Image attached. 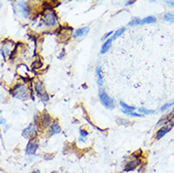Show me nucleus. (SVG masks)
I'll return each instance as SVG.
<instances>
[{"label": "nucleus", "instance_id": "nucleus-20", "mask_svg": "<svg viewBox=\"0 0 174 173\" xmlns=\"http://www.w3.org/2000/svg\"><path fill=\"white\" fill-rule=\"evenodd\" d=\"M121 112H122V113H124L125 114L131 115V116H134V117H142V116H144V114H136V113H134V112H128V111H125L124 109H122Z\"/></svg>", "mask_w": 174, "mask_h": 173}, {"label": "nucleus", "instance_id": "nucleus-30", "mask_svg": "<svg viewBox=\"0 0 174 173\" xmlns=\"http://www.w3.org/2000/svg\"><path fill=\"white\" fill-rule=\"evenodd\" d=\"M166 4L170 5V6H173L174 7V1H166Z\"/></svg>", "mask_w": 174, "mask_h": 173}, {"label": "nucleus", "instance_id": "nucleus-23", "mask_svg": "<svg viewBox=\"0 0 174 173\" xmlns=\"http://www.w3.org/2000/svg\"><path fill=\"white\" fill-rule=\"evenodd\" d=\"M120 105H121V107L123 108V109H125V111H128V112H134V111L135 110V108H134V107H132V106H129L128 104L124 103L123 101H120Z\"/></svg>", "mask_w": 174, "mask_h": 173}, {"label": "nucleus", "instance_id": "nucleus-5", "mask_svg": "<svg viewBox=\"0 0 174 173\" xmlns=\"http://www.w3.org/2000/svg\"><path fill=\"white\" fill-rule=\"evenodd\" d=\"M73 29L70 27H60L58 30H56V34H58L61 41H66L70 38L72 35Z\"/></svg>", "mask_w": 174, "mask_h": 173}, {"label": "nucleus", "instance_id": "nucleus-29", "mask_svg": "<svg viewBox=\"0 0 174 173\" xmlns=\"http://www.w3.org/2000/svg\"><path fill=\"white\" fill-rule=\"evenodd\" d=\"M54 157V155L53 154H51V155H45V159L46 160H51Z\"/></svg>", "mask_w": 174, "mask_h": 173}, {"label": "nucleus", "instance_id": "nucleus-22", "mask_svg": "<svg viewBox=\"0 0 174 173\" xmlns=\"http://www.w3.org/2000/svg\"><path fill=\"white\" fill-rule=\"evenodd\" d=\"M164 18H165L166 21L174 23V13H172V12H168V13H166L165 16H164Z\"/></svg>", "mask_w": 174, "mask_h": 173}, {"label": "nucleus", "instance_id": "nucleus-7", "mask_svg": "<svg viewBox=\"0 0 174 173\" xmlns=\"http://www.w3.org/2000/svg\"><path fill=\"white\" fill-rule=\"evenodd\" d=\"M140 165H141V159L134 157V159H131V160H129L127 163H126V165L124 166L123 170L126 171V172L132 171V170H134L136 168H138Z\"/></svg>", "mask_w": 174, "mask_h": 173}, {"label": "nucleus", "instance_id": "nucleus-28", "mask_svg": "<svg viewBox=\"0 0 174 173\" xmlns=\"http://www.w3.org/2000/svg\"><path fill=\"white\" fill-rule=\"evenodd\" d=\"M113 33H114V32H113V31H110V32H108L107 34H105V35H104L103 37H102V40L108 39V37H109V36H111V35L113 34Z\"/></svg>", "mask_w": 174, "mask_h": 173}, {"label": "nucleus", "instance_id": "nucleus-17", "mask_svg": "<svg viewBox=\"0 0 174 173\" xmlns=\"http://www.w3.org/2000/svg\"><path fill=\"white\" fill-rule=\"evenodd\" d=\"M96 74H97V77H98V84L101 87L102 84H103V79H102V71H101V67L100 66L97 67Z\"/></svg>", "mask_w": 174, "mask_h": 173}, {"label": "nucleus", "instance_id": "nucleus-32", "mask_svg": "<svg viewBox=\"0 0 174 173\" xmlns=\"http://www.w3.org/2000/svg\"><path fill=\"white\" fill-rule=\"evenodd\" d=\"M134 1H129V2H127V4H126V5H127V6H129V5H132V4H134Z\"/></svg>", "mask_w": 174, "mask_h": 173}, {"label": "nucleus", "instance_id": "nucleus-33", "mask_svg": "<svg viewBox=\"0 0 174 173\" xmlns=\"http://www.w3.org/2000/svg\"><path fill=\"white\" fill-rule=\"evenodd\" d=\"M0 123H1V124H3V123H5V120H4V119H3V118H2V119H1V120H0Z\"/></svg>", "mask_w": 174, "mask_h": 173}, {"label": "nucleus", "instance_id": "nucleus-19", "mask_svg": "<svg viewBox=\"0 0 174 173\" xmlns=\"http://www.w3.org/2000/svg\"><path fill=\"white\" fill-rule=\"evenodd\" d=\"M42 66H43V63H42V61H41L40 59L35 60V61L33 62V63H32V68L35 69V70L40 69Z\"/></svg>", "mask_w": 174, "mask_h": 173}, {"label": "nucleus", "instance_id": "nucleus-34", "mask_svg": "<svg viewBox=\"0 0 174 173\" xmlns=\"http://www.w3.org/2000/svg\"><path fill=\"white\" fill-rule=\"evenodd\" d=\"M50 173H58V171L57 170H53V171H51Z\"/></svg>", "mask_w": 174, "mask_h": 173}, {"label": "nucleus", "instance_id": "nucleus-35", "mask_svg": "<svg viewBox=\"0 0 174 173\" xmlns=\"http://www.w3.org/2000/svg\"><path fill=\"white\" fill-rule=\"evenodd\" d=\"M66 173H70V172H66Z\"/></svg>", "mask_w": 174, "mask_h": 173}, {"label": "nucleus", "instance_id": "nucleus-31", "mask_svg": "<svg viewBox=\"0 0 174 173\" xmlns=\"http://www.w3.org/2000/svg\"><path fill=\"white\" fill-rule=\"evenodd\" d=\"M30 173H41V171L39 170V169H34L33 171H31Z\"/></svg>", "mask_w": 174, "mask_h": 173}, {"label": "nucleus", "instance_id": "nucleus-1", "mask_svg": "<svg viewBox=\"0 0 174 173\" xmlns=\"http://www.w3.org/2000/svg\"><path fill=\"white\" fill-rule=\"evenodd\" d=\"M41 20H42L44 25L47 28H53L57 24V13L54 11V9L44 10L43 12L41 13Z\"/></svg>", "mask_w": 174, "mask_h": 173}, {"label": "nucleus", "instance_id": "nucleus-11", "mask_svg": "<svg viewBox=\"0 0 174 173\" xmlns=\"http://www.w3.org/2000/svg\"><path fill=\"white\" fill-rule=\"evenodd\" d=\"M33 87H34V90H35V93L38 95L40 97H43L47 94L45 87H44V84L41 80H36L35 82H34Z\"/></svg>", "mask_w": 174, "mask_h": 173}, {"label": "nucleus", "instance_id": "nucleus-2", "mask_svg": "<svg viewBox=\"0 0 174 173\" xmlns=\"http://www.w3.org/2000/svg\"><path fill=\"white\" fill-rule=\"evenodd\" d=\"M11 95L18 99H24L29 96L28 86L24 83H17L11 89Z\"/></svg>", "mask_w": 174, "mask_h": 173}, {"label": "nucleus", "instance_id": "nucleus-10", "mask_svg": "<svg viewBox=\"0 0 174 173\" xmlns=\"http://www.w3.org/2000/svg\"><path fill=\"white\" fill-rule=\"evenodd\" d=\"M14 44H13L12 41L11 40H5L3 42V47H2V54L3 56H7V55H11V53L12 52V50L14 49Z\"/></svg>", "mask_w": 174, "mask_h": 173}, {"label": "nucleus", "instance_id": "nucleus-4", "mask_svg": "<svg viewBox=\"0 0 174 173\" xmlns=\"http://www.w3.org/2000/svg\"><path fill=\"white\" fill-rule=\"evenodd\" d=\"M37 134H38V125L35 123L29 124L26 129H24L22 133V135L27 139L35 138Z\"/></svg>", "mask_w": 174, "mask_h": 173}, {"label": "nucleus", "instance_id": "nucleus-26", "mask_svg": "<svg viewBox=\"0 0 174 173\" xmlns=\"http://www.w3.org/2000/svg\"><path fill=\"white\" fill-rule=\"evenodd\" d=\"M172 105H174V99H173L172 102L166 103V104L164 105V106H162V107H161V111L163 112V111H165V110H166V109H169V107H171Z\"/></svg>", "mask_w": 174, "mask_h": 173}, {"label": "nucleus", "instance_id": "nucleus-15", "mask_svg": "<svg viewBox=\"0 0 174 173\" xmlns=\"http://www.w3.org/2000/svg\"><path fill=\"white\" fill-rule=\"evenodd\" d=\"M89 32V28L88 27H84V28H81L79 29H77L76 31L74 32V38H79V37H83L84 35H86L87 33Z\"/></svg>", "mask_w": 174, "mask_h": 173}, {"label": "nucleus", "instance_id": "nucleus-13", "mask_svg": "<svg viewBox=\"0 0 174 173\" xmlns=\"http://www.w3.org/2000/svg\"><path fill=\"white\" fill-rule=\"evenodd\" d=\"M62 131V129L61 126L58 124V122H52V124L50 125V127L48 129V135L49 136H52V135H55L60 133Z\"/></svg>", "mask_w": 174, "mask_h": 173}, {"label": "nucleus", "instance_id": "nucleus-9", "mask_svg": "<svg viewBox=\"0 0 174 173\" xmlns=\"http://www.w3.org/2000/svg\"><path fill=\"white\" fill-rule=\"evenodd\" d=\"M17 8L18 12H20L24 18H29L30 14V8L27 2H18L17 3Z\"/></svg>", "mask_w": 174, "mask_h": 173}, {"label": "nucleus", "instance_id": "nucleus-18", "mask_svg": "<svg viewBox=\"0 0 174 173\" xmlns=\"http://www.w3.org/2000/svg\"><path fill=\"white\" fill-rule=\"evenodd\" d=\"M156 21L155 17L153 16H148V17H145L143 20L140 21V25H144V24H151V23H154Z\"/></svg>", "mask_w": 174, "mask_h": 173}, {"label": "nucleus", "instance_id": "nucleus-25", "mask_svg": "<svg viewBox=\"0 0 174 173\" xmlns=\"http://www.w3.org/2000/svg\"><path fill=\"white\" fill-rule=\"evenodd\" d=\"M140 21L141 20L139 19V18H134L132 20L131 22L129 23V26H136V25H140Z\"/></svg>", "mask_w": 174, "mask_h": 173}, {"label": "nucleus", "instance_id": "nucleus-14", "mask_svg": "<svg viewBox=\"0 0 174 173\" xmlns=\"http://www.w3.org/2000/svg\"><path fill=\"white\" fill-rule=\"evenodd\" d=\"M173 117H174V110H173V111H171V112H170L169 114H166L165 116H163V117L161 118V119H160V120L158 121L157 125H162V124H169V122H170V120H172V119H173Z\"/></svg>", "mask_w": 174, "mask_h": 173}, {"label": "nucleus", "instance_id": "nucleus-3", "mask_svg": "<svg viewBox=\"0 0 174 173\" xmlns=\"http://www.w3.org/2000/svg\"><path fill=\"white\" fill-rule=\"evenodd\" d=\"M98 97H100V100L102 103L104 107H106L107 109L113 110L115 107V101L112 97H110L108 96V94L105 92L103 89L100 90V94H98Z\"/></svg>", "mask_w": 174, "mask_h": 173}, {"label": "nucleus", "instance_id": "nucleus-12", "mask_svg": "<svg viewBox=\"0 0 174 173\" xmlns=\"http://www.w3.org/2000/svg\"><path fill=\"white\" fill-rule=\"evenodd\" d=\"M171 126H170V124H168V125H165V126H163L160 130L156 133V140H160L162 137H164L165 135L169 133V131L171 130Z\"/></svg>", "mask_w": 174, "mask_h": 173}, {"label": "nucleus", "instance_id": "nucleus-8", "mask_svg": "<svg viewBox=\"0 0 174 173\" xmlns=\"http://www.w3.org/2000/svg\"><path fill=\"white\" fill-rule=\"evenodd\" d=\"M39 124L41 129H46L50 127V125L52 124V120H51V116L48 113L46 112H44L42 114V115L40 116V120H39Z\"/></svg>", "mask_w": 174, "mask_h": 173}, {"label": "nucleus", "instance_id": "nucleus-6", "mask_svg": "<svg viewBox=\"0 0 174 173\" xmlns=\"http://www.w3.org/2000/svg\"><path fill=\"white\" fill-rule=\"evenodd\" d=\"M39 148V141L38 139L36 138H32V139H29V141L28 142L27 144V147H26V154L27 155H34L36 153L37 150Z\"/></svg>", "mask_w": 174, "mask_h": 173}, {"label": "nucleus", "instance_id": "nucleus-24", "mask_svg": "<svg viewBox=\"0 0 174 173\" xmlns=\"http://www.w3.org/2000/svg\"><path fill=\"white\" fill-rule=\"evenodd\" d=\"M139 113H141V114H152L155 113V111L153 110H148V109H145V108H140L138 109Z\"/></svg>", "mask_w": 174, "mask_h": 173}, {"label": "nucleus", "instance_id": "nucleus-27", "mask_svg": "<svg viewBox=\"0 0 174 173\" xmlns=\"http://www.w3.org/2000/svg\"><path fill=\"white\" fill-rule=\"evenodd\" d=\"M80 134L81 138H85L88 135V131L83 130V129H80Z\"/></svg>", "mask_w": 174, "mask_h": 173}, {"label": "nucleus", "instance_id": "nucleus-16", "mask_svg": "<svg viewBox=\"0 0 174 173\" xmlns=\"http://www.w3.org/2000/svg\"><path fill=\"white\" fill-rule=\"evenodd\" d=\"M112 42H113L112 39H107L106 41H105L104 44L102 45L101 50H100V53H101V54H105V53L108 51L109 49H110L111 45H112Z\"/></svg>", "mask_w": 174, "mask_h": 173}, {"label": "nucleus", "instance_id": "nucleus-21", "mask_svg": "<svg viewBox=\"0 0 174 173\" xmlns=\"http://www.w3.org/2000/svg\"><path fill=\"white\" fill-rule=\"evenodd\" d=\"M125 32V29L124 28H121V29H119L118 30H117L115 33H114V36H113V38H112V40L114 41V40H115L117 38V37H119L120 35H122L123 33Z\"/></svg>", "mask_w": 174, "mask_h": 173}]
</instances>
